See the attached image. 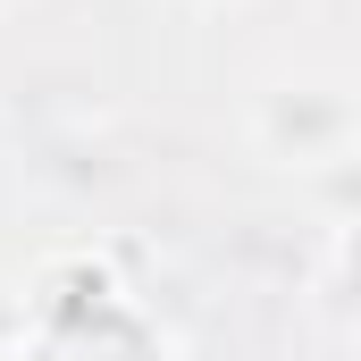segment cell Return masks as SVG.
Listing matches in <instances>:
<instances>
[{
	"instance_id": "cell-1",
	"label": "cell",
	"mask_w": 361,
	"mask_h": 361,
	"mask_svg": "<svg viewBox=\"0 0 361 361\" xmlns=\"http://www.w3.org/2000/svg\"><path fill=\"white\" fill-rule=\"evenodd\" d=\"M244 143L294 177H345L353 160V68L345 59H277L244 85Z\"/></svg>"
},
{
	"instance_id": "cell-3",
	"label": "cell",
	"mask_w": 361,
	"mask_h": 361,
	"mask_svg": "<svg viewBox=\"0 0 361 361\" xmlns=\"http://www.w3.org/2000/svg\"><path fill=\"white\" fill-rule=\"evenodd\" d=\"M193 8H219V0H193Z\"/></svg>"
},
{
	"instance_id": "cell-2",
	"label": "cell",
	"mask_w": 361,
	"mask_h": 361,
	"mask_svg": "<svg viewBox=\"0 0 361 361\" xmlns=\"http://www.w3.org/2000/svg\"><path fill=\"white\" fill-rule=\"evenodd\" d=\"M8 8H25V0H0V17H8Z\"/></svg>"
}]
</instances>
